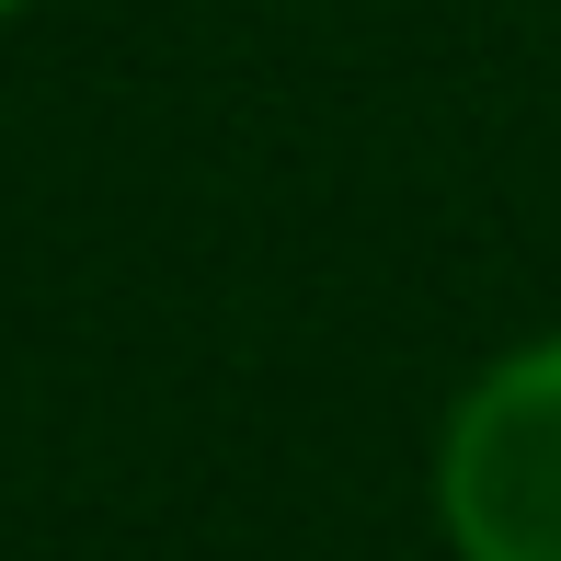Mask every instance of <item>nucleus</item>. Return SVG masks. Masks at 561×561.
Masks as SVG:
<instances>
[{
    "label": "nucleus",
    "instance_id": "f257e3e1",
    "mask_svg": "<svg viewBox=\"0 0 561 561\" xmlns=\"http://www.w3.org/2000/svg\"><path fill=\"white\" fill-rule=\"evenodd\" d=\"M436 539L458 561H561V333L504 344L447 401Z\"/></svg>",
    "mask_w": 561,
    "mask_h": 561
},
{
    "label": "nucleus",
    "instance_id": "f03ea898",
    "mask_svg": "<svg viewBox=\"0 0 561 561\" xmlns=\"http://www.w3.org/2000/svg\"><path fill=\"white\" fill-rule=\"evenodd\" d=\"M0 12H23V0H0Z\"/></svg>",
    "mask_w": 561,
    "mask_h": 561
}]
</instances>
